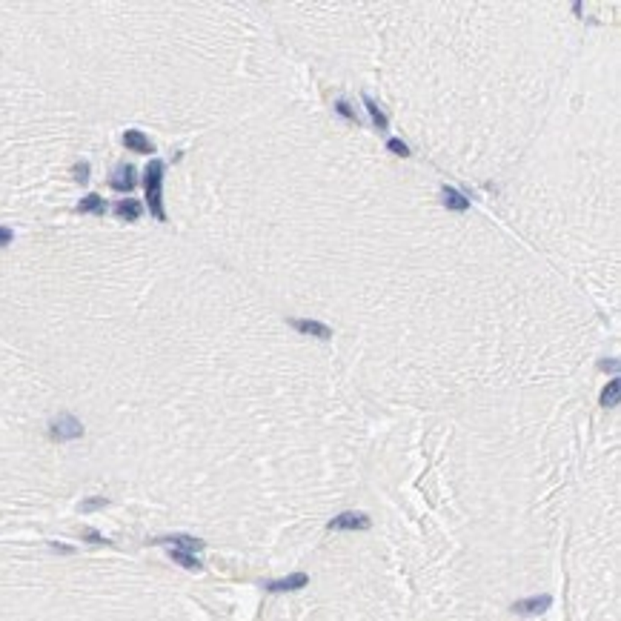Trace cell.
Instances as JSON below:
<instances>
[{
  "label": "cell",
  "mask_w": 621,
  "mask_h": 621,
  "mask_svg": "<svg viewBox=\"0 0 621 621\" xmlns=\"http://www.w3.org/2000/svg\"><path fill=\"white\" fill-rule=\"evenodd\" d=\"M309 584V575L306 572H292L287 579H275V582H266V593H295V590H303Z\"/></svg>",
  "instance_id": "3"
},
{
  "label": "cell",
  "mask_w": 621,
  "mask_h": 621,
  "mask_svg": "<svg viewBox=\"0 0 621 621\" xmlns=\"http://www.w3.org/2000/svg\"><path fill=\"white\" fill-rule=\"evenodd\" d=\"M615 367H618L615 361H604V364H601V370H615Z\"/></svg>",
  "instance_id": "22"
},
{
  "label": "cell",
  "mask_w": 621,
  "mask_h": 621,
  "mask_svg": "<svg viewBox=\"0 0 621 621\" xmlns=\"http://www.w3.org/2000/svg\"><path fill=\"white\" fill-rule=\"evenodd\" d=\"M441 198H444V206L453 209V212H467V209H470V198H464L456 187H444V189H441Z\"/></svg>",
  "instance_id": "10"
},
{
  "label": "cell",
  "mask_w": 621,
  "mask_h": 621,
  "mask_svg": "<svg viewBox=\"0 0 621 621\" xmlns=\"http://www.w3.org/2000/svg\"><path fill=\"white\" fill-rule=\"evenodd\" d=\"M335 112L341 115V118H346V120H352V123H358V115H355V109L346 104V101H338L335 104Z\"/></svg>",
  "instance_id": "17"
},
{
  "label": "cell",
  "mask_w": 621,
  "mask_h": 621,
  "mask_svg": "<svg viewBox=\"0 0 621 621\" xmlns=\"http://www.w3.org/2000/svg\"><path fill=\"white\" fill-rule=\"evenodd\" d=\"M95 507H106V498H89V501H86L80 510H83V513H89V510H95Z\"/></svg>",
  "instance_id": "21"
},
{
  "label": "cell",
  "mask_w": 621,
  "mask_h": 621,
  "mask_svg": "<svg viewBox=\"0 0 621 621\" xmlns=\"http://www.w3.org/2000/svg\"><path fill=\"white\" fill-rule=\"evenodd\" d=\"M289 327L298 330V332H303V335H315V338H321V341H330V338H332V330H330L327 324H321V321H313V318H289Z\"/></svg>",
  "instance_id": "7"
},
{
  "label": "cell",
  "mask_w": 621,
  "mask_h": 621,
  "mask_svg": "<svg viewBox=\"0 0 621 621\" xmlns=\"http://www.w3.org/2000/svg\"><path fill=\"white\" fill-rule=\"evenodd\" d=\"M155 544H169L172 550H181V553H198V550H203V541H201V539H195V536H184V532H175V536L155 539Z\"/></svg>",
  "instance_id": "6"
},
{
  "label": "cell",
  "mask_w": 621,
  "mask_h": 621,
  "mask_svg": "<svg viewBox=\"0 0 621 621\" xmlns=\"http://www.w3.org/2000/svg\"><path fill=\"white\" fill-rule=\"evenodd\" d=\"M12 238H15V232H12L9 227H0V249L9 246V244H12Z\"/></svg>",
  "instance_id": "19"
},
{
  "label": "cell",
  "mask_w": 621,
  "mask_h": 621,
  "mask_svg": "<svg viewBox=\"0 0 621 621\" xmlns=\"http://www.w3.org/2000/svg\"><path fill=\"white\" fill-rule=\"evenodd\" d=\"M72 172H75V181H77V184H86V181H89V163H86V161L75 163Z\"/></svg>",
  "instance_id": "18"
},
{
  "label": "cell",
  "mask_w": 621,
  "mask_h": 621,
  "mask_svg": "<svg viewBox=\"0 0 621 621\" xmlns=\"http://www.w3.org/2000/svg\"><path fill=\"white\" fill-rule=\"evenodd\" d=\"M123 146L129 149V152H141V155H149V152H155V146H152V141L144 135L141 129H129V132H123Z\"/></svg>",
  "instance_id": "8"
},
{
  "label": "cell",
  "mask_w": 621,
  "mask_h": 621,
  "mask_svg": "<svg viewBox=\"0 0 621 621\" xmlns=\"http://www.w3.org/2000/svg\"><path fill=\"white\" fill-rule=\"evenodd\" d=\"M77 212H80V215H86V212L104 215V212H106V203H104V198H98V195H86V198L77 203Z\"/></svg>",
  "instance_id": "14"
},
{
  "label": "cell",
  "mask_w": 621,
  "mask_h": 621,
  "mask_svg": "<svg viewBox=\"0 0 621 621\" xmlns=\"http://www.w3.org/2000/svg\"><path fill=\"white\" fill-rule=\"evenodd\" d=\"M387 149H389L392 155H401V158H410V146H407L404 141H398V138H389V141H387Z\"/></svg>",
  "instance_id": "16"
},
{
  "label": "cell",
  "mask_w": 621,
  "mask_h": 621,
  "mask_svg": "<svg viewBox=\"0 0 621 621\" xmlns=\"http://www.w3.org/2000/svg\"><path fill=\"white\" fill-rule=\"evenodd\" d=\"M112 189H118V192H129V189H135V184H138V177H135V169L132 166H120L118 172H115V177H112Z\"/></svg>",
  "instance_id": "9"
},
{
  "label": "cell",
  "mask_w": 621,
  "mask_h": 621,
  "mask_svg": "<svg viewBox=\"0 0 621 621\" xmlns=\"http://www.w3.org/2000/svg\"><path fill=\"white\" fill-rule=\"evenodd\" d=\"M550 604H553L550 596H529V598L515 601L510 610H513L515 615H541L544 610H550Z\"/></svg>",
  "instance_id": "5"
},
{
  "label": "cell",
  "mask_w": 621,
  "mask_h": 621,
  "mask_svg": "<svg viewBox=\"0 0 621 621\" xmlns=\"http://www.w3.org/2000/svg\"><path fill=\"white\" fill-rule=\"evenodd\" d=\"M141 212H144V206H141L135 198H123V201L115 203V215L123 218V220H138Z\"/></svg>",
  "instance_id": "11"
},
{
  "label": "cell",
  "mask_w": 621,
  "mask_h": 621,
  "mask_svg": "<svg viewBox=\"0 0 621 621\" xmlns=\"http://www.w3.org/2000/svg\"><path fill=\"white\" fill-rule=\"evenodd\" d=\"M169 556H172V561H177L181 567H187V570H201V561L195 558V553H181V550H169Z\"/></svg>",
  "instance_id": "15"
},
{
  "label": "cell",
  "mask_w": 621,
  "mask_h": 621,
  "mask_svg": "<svg viewBox=\"0 0 621 621\" xmlns=\"http://www.w3.org/2000/svg\"><path fill=\"white\" fill-rule=\"evenodd\" d=\"M364 104H367V112H370V118H372V123L378 126V132H384V129L389 126V120H387V115H384V109L378 106V101H375V98H370V95H364Z\"/></svg>",
  "instance_id": "12"
},
{
  "label": "cell",
  "mask_w": 621,
  "mask_h": 621,
  "mask_svg": "<svg viewBox=\"0 0 621 621\" xmlns=\"http://www.w3.org/2000/svg\"><path fill=\"white\" fill-rule=\"evenodd\" d=\"M618 398H621V381L613 378V381H607V387L601 392V404L604 407H618Z\"/></svg>",
  "instance_id": "13"
},
{
  "label": "cell",
  "mask_w": 621,
  "mask_h": 621,
  "mask_svg": "<svg viewBox=\"0 0 621 621\" xmlns=\"http://www.w3.org/2000/svg\"><path fill=\"white\" fill-rule=\"evenodd\" d=\"M370 515L367 513H355V510H349V513H341V515H335L332 521H330V529H370Z\"/></svg>",
  "instance_id": "4"
},
{
  "label": "cell",
  "mask_w": 621,
  "mask_h": 621,
  "mask_svg": "<svg viewBox=\"0 0 621 621\" xmlns=\"http://www.w3.org/2000/svg\"><path fill=\"white\" fill-rule=\"evenodd\" d=\"M161 187H163V161H152L144 172V189H146V206H149L155 220H166Z\"/></svg>",
  "instance_id": "1"
},
{
  "label": "cell",
  "mask_w": 621,
  "mask_h": 621,
  "mask_svg": "<svg viewBox=\"0 0 621 621\" xmlns=\"http://www.w3.org/2000/svg\"><path fill=\"white\" fill-rule=\"evenodd\" d=\"M83 539H86V541H95V544H106V539L101 536V532H95V529H86Z\"/></svg>",
  "instance_id": "20"
},
{
  "label": "cell",
  "mask_w": 621,
  "mask_h": 621,
  "mask_svg": "<svg viewBox=\"0 0 621 621\" xmlns=\"http://www.w3.org/2000/svg\"><path fill=\"white\" fill-rule=\"evenodd\" d=\"M80 435H83V424H80L75 415H69V413L58 415V418L49 424V438H52V441H75V438H80Z\"/></svg>",
  "instance_id": "2"
}]
</instances>
